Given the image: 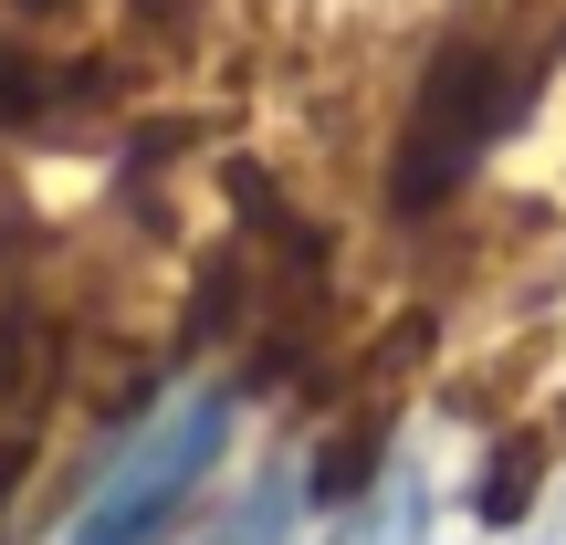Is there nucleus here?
Wrapping results in <instances>:
<instances>
[{
  "instance_id": "f257e3e1",
  "label": "nucleus",
  "mask_w": 566,
  "mask_h": 545,
  "mask_svg": "<svg viewBox=\"0 0 566 545\" xmlns=\"http://www.w3.org/2000/svg\"><path fill=\"white\" fill-rule=\"evenodd\" d=\"M231 420H242V399H231L221 378H200V388H179V399H158V409H147V420L116 441V462L84 483V504L63 514L53 545H168V525L189 514V493L221 472Z\"/></svg>"
},
{
  "instance_id": "20e7f679",
  "label": "nucleus",
  "mask_w": 566,
  "mask_h": 545,
  "mask_svg": "<svg viewBox=\"0 0 566 545\" xmlns=\"http://www.w3.org/2000/svg\"><path fill=\"white\" fill-rule=\"evenodd\" d=\"M294 514H304V504H294V462H283V472H263V483H252L200 545H294Z\"/></svg>"
},
{
  "instance_id": "f03ea898",
  "label": "nucleus",
  "mask_w": 566,
  "mask_h": 545,
  "mask_svg": "<svg viewBox=\"0 0 566 545\" xmlns=\"http://www.w3.org/2000/svg\"><path fill=\"white\" fill-rule=\"evenodd\" d=\"M535 105V63L504 53L493 32H462L430 53L420 95H409V126H399V168H388V189H399V210H430L451 200V189L483 168V147L504 137L514 116Z\"/></svg>"
},
{
  "instance_id": "7ed1b4c3",
  "label": "nucleus",
  "mask_w": 566,
  "mask_h": 545,
  "mask_svg": "<svg viewBox=\"0 0 566 545\" xmlns=\"http://www.w3.org/2000/svg\"><path fill=\"white\" fill-rule=\"evenodd\" d=\"M336 545H430V493H420V472H378V493L367 504H346V525Z\"/></svg>"
},
{
  "instance_id": "39448f33",
  "label": "nucleus",
  "mask_w": 566,
  "mask_h": 545,
  "mask_svg": "<svg viewBox=\"0 0 566 545\" xmlns=\"http://www.w3.org/2000/svg\"><path fill=\"white\" fill-rule=\"evenodd\" d=\"M525 545H566V493H546V514L525 525Z\"/></svg>"
}]
</instances>
